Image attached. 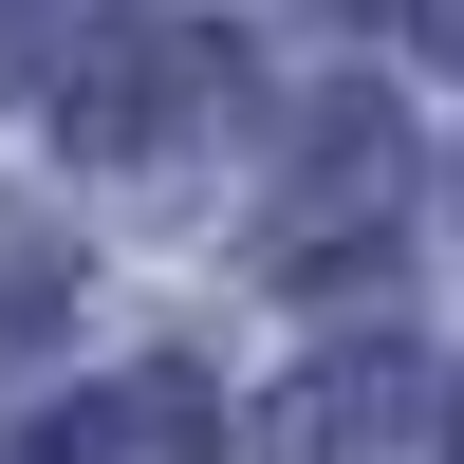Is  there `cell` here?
I'll list each match as a JSON object with an SVG mask.
<instances>
[{"label": "cell", "instance_id": "cell-8", "mask_svg": "<svg viewBox=\"0 0 464 464\" xmlns=\"http://www.w3.org/2000/svg\"><path fill=\"white\" fill-rule=\"evenodd\" d=\"M446 464H464V409H446Z\"/></svg>", "mask_w": 464, "mask_h": 464}, {"label": "cell", "instance_id": "cell-3", "mask_svg": "<svg viewBox=\"0 0 464 464\" xmlns=\"http://www.w3.org/2000/svg\"><path fill=\"white\" fill-rule=\"evenodd\" d=\"M19 464H223V391L205 372H111V391H74V409H37Z\"/></svg>", "mask_w": 464, "mask_h": 464}, {"label": "cell", "instance_id": "cell-6", "mask_svg": "<svg viewBox=\"0 0 464 464\" xmlns=\"http://www.w3.org/2000/svg\"><path fill=\"white\" fill-rule=\"evenodd\" d=\"M19 56H74V0H0V74Z\"/></svg>", "mask_w": 464, "mask_h": 464}, {"label": "cell", "instance_id": "cell-7", "mask_svg": "<svg viewBox=\"0 0 464 464\" xmlns=\"http://www.w3.org/2000/svg\"><path fill=\"white\" fill-rule=\"evenodd\" d=\"M409 37H428V56H446V74H464V0H409Z\"/></svg>", "mask_w": 464, "mask_h": 464}, {"label": "cell", "instance_id": "cell-5", "mask_svg": "<svg viewBox=\"0 0 464 464\" xmlns=\"http://www.w3.org/2000/svg\"><path fill=\"white\" fill-rule=\"evenodd\" d=\"M56 279H74V260H56V242H37V223H0V316H19V334H37V316H74V297H56Z\"/></svg>", "mask_w": 464, "mask_h": 464}, {"label": "cell", "instance_id": "cell-4", "mask_svg": "<svg viewBox=\"0 0 464 464\" xmlns=\"http://www.w3.org/2000/svg\"><path fill=\"white\" fill-rule=\"evenodd\" d=\"M297 149H316V168H297V205H279V260L316 242V223H372V205H391V111H372V93H334Z\"/></svg>", "mask_w": 464, "mask_h": 464}, {"label": "cell", "instance_id": "cell-2", "mask_svg": "<svg viewBox=\"0 0 464 464\" xmlns=\"http://www.w3.org/2000/svg\"><path fill=\"white\" fill-rule=\"evenodd\" d=\"M446 409H428V353H391V334H353V353H316L279 391V428H260V464H409Z\"/></svg>", "mask_w": 464, "mask_h": 464}, {"label": "cell", "instance_id": "cell-1", "mask_svg": "<svg viewBox=\"0 0 464 464\" xmlns=\"http://www.w3.org/2000/svg\"><path fill=\"white\" fill-rule=\"evenodd\" d=\"M205 111H223V37H205V19H74V56H56V149L168 168Z\"/></svg>", "mask_w": 464, "mask_h": 464}]
</instances>
